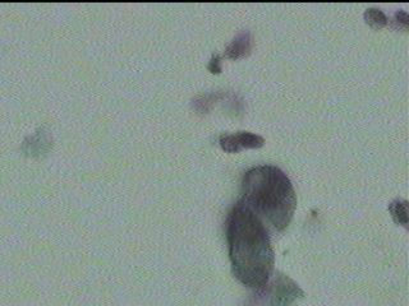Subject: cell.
Here are the masks:
<instances>
[{
    "label": "cell",
    "mask_w": 409,
    "mask_h": 306,
    "mask_svg": "<svg viewBox=\"0 0 409 306\" xmlns=\"http://www.w3.org/2000/svg\"><path fill=\"white\" fill-rule=\"evenodd\" d=\"M226 239L235 279L251 288L268 286L275 255L261 220L237 202L228 216Z\"/></svg>",
    "instance_id": "obj_1"
},
{
    "label": "cell",
    "mask_w": 409,
    "mask_h": 306,
    "mask_svg": "<svg viewBox=\"0 0 409 306\" xmlns=\"http://www.w3.org/2000/svg\"><path fill=\"white\" fill-rule=\"evenodd\" d=\"M238 202L254 215L282 232L297 208V195L290 178L274 165L251 167L242 180Z\"/></svg>",
    "instance_id": "obj_2"
},
{
    "label": "cell",
    "mask_w": 409,
    "mask_h": 306,
    "mask_svg": "<svg viewBox=\"0 0 409 306\" xmlns=\"http://www.w3.org/2000/svg\"><path fill=\"white\" fill-rule=\"evenodd\" d=\"M219 143L226 152L237 153L245 148H260L265 145V140L254 133L237 132L221 134Z\"/></svg>",
    "instance_id": "obj_3"
},
{
    "label": "cell",
    "mask_w": 409,
    "mask_h": 306,
    "mask_svg": "<svg viewBox=\"0 0 409 306\" xmlns=\"http://www.w3.org/2000/svg\"><path fill=\"white\" fill-rule=\"evenodd\" d=\"M252 50V39L249 31H242L240 34L235 36L233 41L228 45L224 55L228 59H240L245 56L249 55Z\"/></svg>",
    "instance_id": "obj_4"
},
{
    "label": "cell",
    "mask_w": 409,
    "mask_h": 306,
    "mask_svg": "<svg viewBox=\"0 0 409 306\" xmlns=\"http://www.w3.org/2000/svg\"><path fill=\"white\" fill-rule=\"evenodd\" d=\"M41 142H48L45 138V134H41V132H37L35 135H31L23 143L25 152L27 153V154H32V156H37L40 153L45 152L49 143H41Z\"/></svg>",
    "instance_id": "obj_5"
},
{
    "label": "cell",
    "mask_w": 409,
    "mask_h": 306,
    "mask_svg": "<svg viewBox=\"0 0 409 306\" xmlns=\"http://www.w3.org/2000/svg\"><path fill=\"white\" fill-rule=\"evenodd\" d=\"M389 211L394 218L395 222L407 227V225H408V216H407L408 215V203L407 201L396 199L394 202L389 204Z\"/></svg>",
    "instance_id": "obj_6"
},
{
    "label": "cell",
    "mask_w": 409,
    "mask_h": 306,
    "mask_svg": "<svg viewBox=\"0 0 409 306\" xmlns=\"http://www.w3.org/2000/svg\"><path fill=\"white\" fill-rule=\"evenodd\" d=\"M363 17L367 25H370L375 29L385 27L388 25L389 20L387 14L377 8H368L363 14Z\"/></svg>",
    "instance_id": "obj_7"
},
{
    "label": "cell",
    "mask_w": 409,
    "mask_h": 306,
    "mask_svg": "<svg viewBox=\"0 0 409 306\" xmlns=\"http://www.w3.org/2000/svg\"><path fill=\"white\" fill-rule=\"evenodd\" d=\"M395 23L396 26L399 28H404L407 29L408 28V14L404 11H399L395 13Z\"/></svg>",
    "instance_id": "obj_8"
},
{
    "label": "cell",
    "mask_w": 409,
    "mask_h": 306,
    "mask_svg": "<svg viewBox=\"0 0 409 306\" xmlns=\"http://www.w3.org/2000/svg\"><path fill=\"white\" fill-rule=\"evenodd\" d=\"M207 68L214 74H219L220 72H221V56L212 55V60L207 65Z\"/></svg>",
    "instance_id": "obj_9"
}]
</instances>
